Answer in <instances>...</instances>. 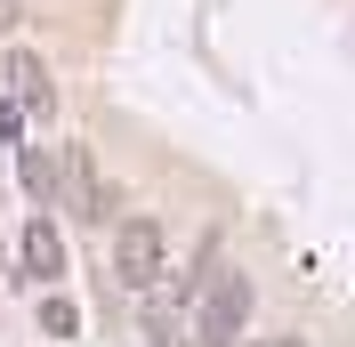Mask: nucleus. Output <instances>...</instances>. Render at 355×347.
Returning <instances> with one entry per match:
<instances>
[{
	"instance_id": "obj_1",
	"label": "nucleus",
	"mask_w": 355,
	"mask_h": 347,
	"mask_svg": "<svg viewBox=\"0 0 355 347\" xmlns=\"http://www.w3.org/2000/svg\"><path fill=\"white\" fill-rule=\"evenodd\" d=\"M243 323H250V275H243V266H210V275H202L194 339H202V347H234Z\"/></svg>"
},
{
	"instance_id": "obj_2",
	"label": "nucleus",
	"mask_w": 355,
	"mask_h": 347,
	"mask_svg": "<svg viewBox=\"0 0 355 347\" xmlns=\"http://www.w3.org/2000/svg\"><path fill=\"white\" fill-rule=\"evenodd\" d=\"M113 275L130 282V291L162 282V226L154 218H121V235H113Z\"/></svg>"
},
{
	"instance_id": "obj_3",
	"label": "nucleus",
	"mask_w": 355,
	"mask_h": 347,
	"mask_svg": "<svg viewBox=\"0 0 355 347\" xmlns=\"http://www.w3.org/2000/svg\"><path fill=\"white\" fill-rule=\"evenodd\" d=\"M0 73H8V97L24 105V121H41V113L57 105V89H49V65L33 57V49H8V65H0Z\"/></svg>"
},
{
	"instance_id": "obj_4",
	"label": "nucleus",
	"mask_w": 355,
	"mask_h": 347,
	"mask_svg": "<svg viewBox=\"0 0 355 347\" xmlns=\"http://www.w3.org/2000/svg\"><path fill=\"white\" fill-rule=\"evenodd\" d=\"M57 202H65V210H81V218H105V210H113V194L97 186V170H89V153H81V146H73V153H65V170H57Z\"/></svg>"
},
{
	"instance_id": "obj_5",
	"label": "nucleus",
	"mask_w": 355,
	"mask_h": 347,
	"mask_svg": "<svg viewBox=\"0 0 355 347\" xmlns=\"http://www.w3.org/2000/svg\"><path fill=\"white\" fill-rule=\"evenodd\" d=\"M17 259H24V275H33V282H57V275H65V235H57L49 218H33L24 242H17Z\"/></svg>"
},
{
	"instance_id": "obj_6",
	"label": "nucleus",
	"mask_w": 355,
	"mask_h": 347,
	"mask_svg": "<svg viewBox=\"0 0 355 347\" xmlns=\"http://www.w3.org/2000/svg\"><path fill=\"white\" fill-rule=\"evenodd\" d=\"M17 178H24V194H33V202H57V162H49L41 146L17 153Z\"/></svg>"
},
{
	"instance_id": "obj_7",
	"label": "nucleus",
	"mask_w": 355,
	"mask_h": 347,
	"mask_svg": "<svg viewBox=\"0 0 355 347\" xmlns=\"http://www.w3.org/2000/svg\"><path fill=\"white\" fill-rule=\"evenodd\" d=\"M41 331H49V339H73V331H81V307L49 291V299H41Z\"/></svg>"
},
{
	"instance_id": "obj_8",
	"label": "nucleus",
	"mask_w": 355,
	"mask_h": 347,
	"mask_svg": "<svg viewBox=\"0 0 355 347\" xmlns=\"http://www.w3.org/2000/svg\"><path fill=\"white\" fill-rule=\"evenodd\" d=\"M0 137H8V146L24 137V105H17V97H0Z\"/></svg>"
},
{
	"instance_id": "obj_9",
	"label": "nucleus",
	"mask_w": 355,
	"mask_h": 347,
	"mask_svg": "<svg viewBox=\"0 0 355 347\" xmlns=\"http://www.w3.org/2000/svg\"><path fill=\"white\" fill-rule=\"evenodd\" d=\"M17 8H24V0H0V33H8V24H17Z\"/></svg>"
}]
</instances>
